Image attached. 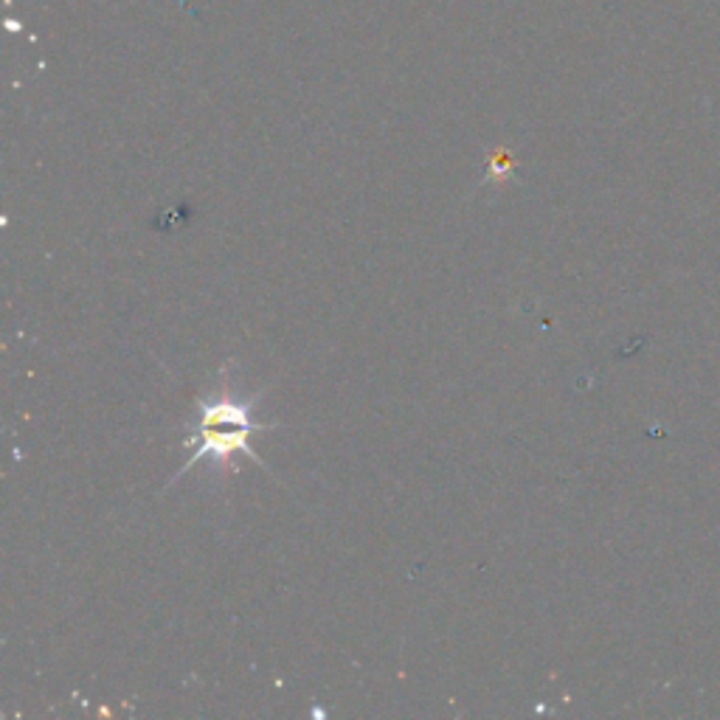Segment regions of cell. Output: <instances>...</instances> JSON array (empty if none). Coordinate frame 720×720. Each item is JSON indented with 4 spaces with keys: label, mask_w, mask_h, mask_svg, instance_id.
I'll use <instances>...</instances> for the list:
<instances>
[{
    "label": "cell",
    "mask_w": 720,
    "mask_h": 720,
    "mask_svg": "<svg viewBox=\"0 0 720 720\" xmlns=\"http://www.w3.org/2000/svg\"><path fill=\"white\" fill-rule=\"evenodd\" d=\"M225 369L228 366H223V372H220L217 394L211 400H206V402H200L198 417H195L192 426H189L186 448H192V459L183 464V468L172 476V481H169V484L180 481L203 459H211L215 464H225V468L234 470V456H248V459H253V461L265 468V461L250 451V436L268 431V426H262V422H257L250 417L253 400H257L259 394L253 400H248V402L237 400L234 394H231Z\"/></svg>",
    "instance_id": "cell-1"
}]
</instances>
